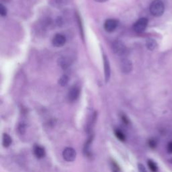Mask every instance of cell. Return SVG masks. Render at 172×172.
I'll list each match as a JSON object with an SVG mask.
<instances>
[{"instance_id":"obj_1","label":"cell","mask_w":172,"mask_h":172,"mask_svg":"<svg viewBox=\"0 0 172 172\" xmlns=\"http://www.w3.org/2000/svg\"><path fill=\"white\" fill-rule=\"evenodd\" d=\"M151 14L155 17H159L162 16L165 11V6L161 0H154L149 7Z\"/></svg>"},{"instance_id":"obj_2","label":"cell","mask_w":172,"mask_h":172,"mask_svg":"<svg viewBox=\"0 0 172 172\" xmlns=\"http://www.w3.org/2000/svg\"><path fill=\"white\" fill-rule=\"evenodd\" d=\"M77 157V152L75 149L72 147H66L63 151V158L66 161L73 162Z\"/></svg>"},{"instance_id":"obj_3","label":"cell","mask_w":172,"mask_h":172,"mask_svg":"<svg viewBox=\"0 0 172 172\" xmlns=\"http://www.w3.org/2000/svg\"><path fill=\"white\" fill-rule=\"evenodd\" d=\"M148 25V20L146 18H141L134 23V30L137 33H141L145 30Z\"/></svg>"},{"instance_id":"obj_4","label":"cell","mask_w":172,"mask_h":172,"mask_svg":"<svg viewBox=\"0 0 172 172\" xmlns=\"http://www.w3.org/2000/svg\"><path fill=\"white\" fill-rule=\"evenodd\" d=\"M112 48H113L114 53L117 55H119V56H122V55H125L126 51H127L125 44L122 42L118 41V40L114 42Z\"/></svg>"},{"instance_id":"obj_5","label":"cell","mask_w":172,"mask_h":172,"mask_svg":"<svg viewBox=\"0 0 172 172\" xmlns=\"http://www.w3.org/2000/svg\"><path fill=\"white\" fill-rule=\"evenodd\" d=\"M66 42V38L64 35L61 34H57L53 37V44L56 47H63Z\"/></svg>"},{"instance_id":"obj_6","label":"cell","mask_w":172,"mask_h":172,"mask_svg":"<svg viewBox=\"0 0 172 172\" xmlns=\"http://www.w3.org/2000/svg\"><path fill=\"white\" fill-rule=\"evenodd\" d=\"M118 26L117 21L114 19L107 20L104 23V29L108 32H112L115 30Z\"/></svg>"},{"instance_id":"obj_7","label":"cell","mask_w":172,"mask_h":172,"mask_svg":"<svg viewBox=\"0 0 172 172\" xmlns=\"http://www.w3.org/2000/svg\"><path fill=\"white\" fill-rule=\"evenodd\" d=\"M80 91L79 89L76 86H74L71 88V90H69V93H68V99L70 101H74L77 100L79 96Z\"/></svg>"},{"instance_id":"obj_8","label":"cell","mask_w":172,"mask_h":172,"mask_svg":"<svg viewBox=\"0 0 172 172\" xmlns=\"http://www.w3.org/2000/svg\"><path fill=\"white\" fill-rule=\"evenodd\" d=\"M33 152L36 158L38 159H42L46 155V151L45 149L43 147L40 145H34V148H33Z\"/></svg>"},{"instance_id":"obj_9","label":"cell","mask_w":172,"mask_h":172,"mask_svg":"<svg viewBox=\"0 0 172 172\" xmlns=\"http://www.w3.org/2000/svg\"><path fill=\"white\" fill-rule=\"evenodd\" d=\"M96 120H97V114H96V112H94V113L92 115L91 118H90V120H89L88 124H87V127H86L87 132L90 133L92 132V130H93L94 126L96 125Z\"/></svg>"},{"instance_id":"obj_10","label":"cell","mask_w":172,"mask_h":172,"mask_svg":"<svg viewBox=\"0 0 172 172\" xmlns=\"http://www.w3.org/2000/svg\"><path fill=\"white\" fill-rule=\"evenodd\" d=\"M121 69L125 73H129L132 69V64L130 61L127 59H124L121 63Z\"/></svg>"},{"instance_id":"obj_11","label":"cell","mask_w":172,"mask_h":172,"mask_svg":"<svg viewBox=\"0 0 172 172\" xmlns=\"http://www.w3.org/2000/svg\"><path fill=\"white\" fill-rule=\"evenodd\" d=\"M93 139H94V135L93 134H91V135L89 136V138L86 140V143H85L84 147V153H85V155H89V154H90V145H92Z\"/></svg>"},{"instance_id":"obj_12","label":"cell","mask_w":172,"mask_h":172,"mask_svg":"<svg viewBox=\"0 0 172 172\" xmlns=\"http://www.w3.org/2000/svg\"><path fill=\"white\" fill-rule=\"evenodd\" d=\"M103 61H104V71H105V78H106V82L108 81L110 78V64H109L108 59L106 58V56L103 57Z\"/></svg>"},{"instance_id":"obj_13","label":"cell","mask_w":172,"mask_h":172,"mask_svg":"<svg viewBox=\"0 0 172 172\" xmlns=\"http://www.w3.org/2000/svg\"><path fill=\"white\" fill-rule=\"evenodd\" d=\"M12 139L11 136L7 133H4L2 136V145L3 147H9L12 145Z\"/></svg>"},{"instance_id":"obj_14","label":"cell","mask_w":172,"mask_h":172,"mask_svg":"<svg viewBox=\"0 0 172 172\" xmlns=\"http://www.w3.org/2000/svg\"><path fill=\"white\" fill-rule=\"evenodd\" d=\"M146 45H147L148 49H149L150 51H153L157 47V42L153 39H148L146 42Z\"/></svg>"},{"instance_id":"obj_15","label":"cell","mask_w":172,"mask_h":172,"mask_svg":"<svg viewBox=\"0 0 172 172\" xmlns=\"http://www.w3.org/2000/svg\"><path fill=\"white\" fill-rule=\"evenodd\" d=\"M114 134H115V135L116 137H117L118 139L121 140V141H125L126 140L125 134L123 132V131L119 130V129H116V130H114Z\"/></svg>"},{"instance_id":"obj_16","label":"cell","mask_w":172,"mask_h":172,"mask_svg":"<svg viewBox=\"0 0 172 172\" xmlns=\"http://www.w3.org/2000/svg\"><path fill=\"white\" fill-rule=\"evenodd\" d=\"M147 165L149 166V169L151 170L152 172H158V165H156L155 162H153L152 160H148Z\"/></svg>"},{"instance_id":"obj_17","label":"cell","mask_w":172,"mask_h":172,"mask_svg":"<svg viewBox=\"0 0 172 172\" xmlns=\"http://www.w3.org/2000/svg\"><path fill=\"white\" fill-rule=\"evenodd\" d=\"M111 169H112V172H122L121 168L115 161H112L111 162Z\"/></svg>"},{"instance_id":"obj_18","label":"cell","mask_w":172,"mask_h":172,"mask_svg":"<svg viewBox=\"0 0 172 172\" xmlns=\"http://www.w3.org/2000/svg\"><path fill=\"white\" fill-rule=\"evenodd\" d=\"M68 81H69V79H68V77L67 75H63V76L61 77L60 79H59V83L61 86H65L67 84Z\"/></svg>"},{"instance_id":"obj_19","label":"cell","mask_w":172,"mask_h":172,"mask_svg":"<svg viewBox=\"0 0 172 172\" xmlns=\"http://www.w3.org/2000/svg\"><path fill=\"white\" fill-rule=\"evenodd\" d=\"M59 63H60V65L62 67V68H67L68 66L69 65V61L67 60L65 58H61L59 60Z\"/></svg>"},{"instance_id":"obj_20","label":"cell","mask_w":172,"mask_h":172,"mask_svg":"<svg viewBox=\"0 0 172 172\" xmlns=\"http://www.w3.org/2000/svg\"><path fill=\"white\" fill-rule=\"evenodd\" d=\"M18 131L20 134H24L26 132V127L24 124H20L18 127Z\"/></svg>"},{"instance_id":"obj_21","label":"cell","mask_w":172,"mask_h":172,"mask_svg":"<svg viewBox=\"0 0 172 172\" xmlns=\"http://www.w3.org/2000/svg\"><path fill=\"white\" fill-rule=\"evenodd\" d=\"M0 14H1V16H6V14H7L6 8H5V7L4 6V5H3L2 4L0 5Z\"/></svg>"},{"instance_id":"obj_22","label":"cell","mask_w":172,"mask_h":172,"mask_svg":"<svg viewBox=\"0 0 172 172\" xmlns=\"http://www.w3.org/2000/svg\"><path fill=\"white\" fill-rule=\"evenodd\" d=\"M149 145L151 148H155V147H156L157 143H156V142H155V140L151 139L149 141Z\"/></svg>"},{"instance_id":"obj_23","label":"cell","mask_w":172,"mask_h":172,"mask_svg":"<svg viewBox=\"0 0 172 172\" xmlns=\"http://www.w3.org/2000/svg\"><path fill=\"white\" fill-rule=\"evenodd\" d=\"M138 171L140 172H146L145 168L144 167V165H142V164H138Z\"/></svg>"},{"instance_id":"obj_24","label":"cell","mask_w":172,"mask_h":172,"mask_svg":"<svg viewBox=\"0 0 172 172\" xmlns=\"http://www.w3.org/2000/svg\"><path fill=\"white\" fill-rule=\"evenodd\" d=\"M167 151L170 153H172V141L169 142V143H168L167 147Z\"/></svg>"},{"instance_id":"obj_25","label":"cell","mask_w":172,"mask_h":172,"mask_svg":"<svg viewBox=\"0 0 172 172\" xmlns=\"http://www.w3.org/2000/svg\"><path fill=\"white\" fill-rule=\"evenodd\" d=\"M122 119H123V122H125V123L127 124H128V123H129V120H128V118H127V117H126V116H125V115H123V116H122Z\"/></svg>"},{"instance_id":"obj_26","label":"cell","mask_w":172,"mask_h":172,"mask_svg":"<svg viewBox=\"0 0 172 172\" xmlns=\"http://www.w3.org/2000/svg\"><path fill=\"white\" fill-rule=\"evenodd\" d=\"M96 1H97V2H100V3H103L105 2V1H108V0H95Z\"/></svg>"}]
</instances>
